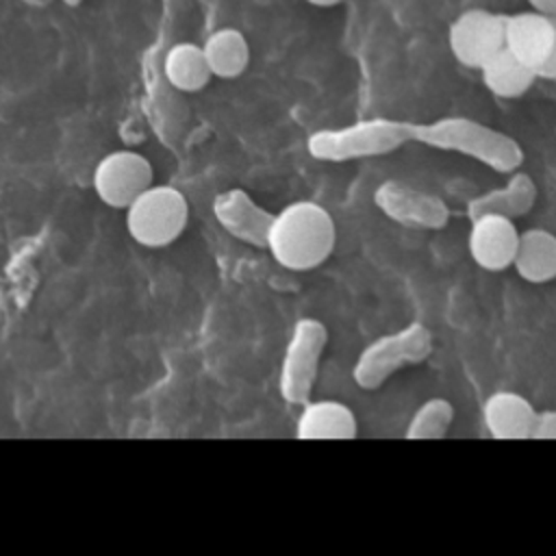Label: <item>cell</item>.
<instances>
[{
    "label": "cell",
    "instance_id": "2",
    "mask_svg": "<svg viewBox=\"0 0 556 556\" xmlns=\"http://www.w3.org/2000/svg\"><path fill=\"white\" fill-rule=\"evenodd\" d=\"M413 141L441 152L463 154L497 174H513L523 163V150L515 137L465 115L441 117L410 126Z\"/></svg>",
    "mask_w": 556,
    "mask_h": 556
},
{
    "label": "cell",
    "instance_id": "11",
    "mask_svg": "<svg viewBox=\"0 0 556 556\" xmlns=\"http://www.w3.org/2000/svg\"><path fill=\"white\" fill-rule=\"evenodd\" d=\"M519 230L513 219L502 215H480L471 219L467 250L473 263L486 271H504L513 267Z\"/></svg>",
    "mask_w": 556,
    "mask_h": 556
},
{
    "label": "cell",
    "instance_id": "15",
    "mask_svg": "<svg viewBox=\"0 0 556 556\" xmlns=\"http://www.w3.org/2000/svg\"><path fill=\"white\" fill-rule=\"evenodd\" d=\"M536 182L530 174L517 169L508 176L506 185L480 193L469 200L467 217L476 219L480 215H502L508 219L526 215L536 202Z\"/></svg>",
    "mask_w": 556,
    "mask_h": 556
},
{
    "label": "cell",
    "instance_id": "12",
    "mask_svg": "<svg viewBox=\"0 0 556 556\" xmlns=\"http://www.w3.org/2000/svg\"><path fill=\"white\" fill-rule=\"evenodd\" d=\"M556 43L554 17L536 11H519L506 15L504 48L523 65L539 72Z\"/></svg>",
    "mask_w": 556,
    "mask_h": 556
},
{
    "label": "cell",
    "instance_id": "20",
    "mask_svg": "<svg viewBox=\"0 0 556 556\" xmlns=\"http://www.w3.org/2000/svg\"><path fill=\"white\" fill-rule=\"evenodd\" d=\"M454 406L445 397H428L417 406L413 417L408 419V426L404 430V437L408 441H432L443 439L454 421Z\"/></svg>",
    "mask_w": 556,
    "mask_h": 556
},
{
    "label": "cell",
    "instance_id": "17",
    "mask_svg": "<svg viewBox=\"0 0 556 556\" xmlns=\"http://www.w3.org/2000/svg\"><path fill=\"white\" fill-rule=\"evenodd\" d=\"M204 59L215 78L235 80L250 63V43L245 35L232 26L215 28L202 43Z\"/></svg>",
    "mask_w": 556,
    "mask_h": 556
},
{
    "label": "cell",
    "instance_id": "14",
    "mask_svg": "<svg viewBox=\"0 0 556 556\" xmlns=\"http://www.w3.org/2000/svg\"><path fill=\"white\" fill-rule=\"evenodd\" d=\"M358 434V424L350 406L337 400H317L304 404L295 437L306 441H348Z\"/></svg>",
    "mask_w": 556,
    "mask_h": 556
},
{
    "label": "cell",
    "instance_id": "6",
    "mask_svg": "<svg viewBox=\"0 0 556 556\" xmlns=\"http://www.w3.org/2000/svg\"><path fill=\"white\" fill-rule=\"evenodd\" d=\"M326 343L328 330L324 321L302 317L293 324L278 376V389L285 402L308 404Z\"/></svg>",
    "mask_w": 556,
    "mask_h": 556
},
{
    "label": "cell",
    "instance_id": "4",
    "mask_svg": "<svg viewBox=\"0 0 556 556\" xmlns=\"http://www.w3.org/2000/svg\"><path fill=\"white\" fill-rule=\"evenodd\" d=\"M432 352V332L421 321H410L395 332L367 343L354 361L352 380L363 391L380 389L395 371L424 363Z\"/></svg>",
    "mask_w": 556,
    "mask_h": 556
},
{
    "label": "cell",
    "instance_id": "18",
    "mask_svg": "<svg viewBox=\"0 0 556 556\" xmlns=\"http://www.w3.org/2000/svg\"><path fill=\"white\" fill-rule=\"evenodd\" d=\"M163 76L180 93H195L213 78L202 46L193 41L172 43L163 56Z\"/></svg>",
    "mask_w": 556,
    "mask_h": 556
},
{
    "label": "cell",
    "instance_id": "24",
    "mask_svg": "<svg viewBox=\"0 0 556 556\" xmlns=\"http://www.w3.org/2000/svg\"><path fill=\"white\" fill-rule=\"evenodd\" d=\"M308 4H313V7H319V9H330V7H337V4H341L343 0H306Z\"/></svg>",
    "mask_w": 556,
    "mask_h": 556
},
{
    "label": "cell",
    "instance_id": "7",
    "mask_svg": "<svg viewBox=\"0 0 556 556\" xmlns=\"http://www.w3.org/2000/svg\"><path fill=\"white\" fill-rule=\"evenodd\" d=\"M152 163L135 150H113L104 154L91 174L98 200L111 208H128L146 189L152 187Z\"/></svg>",
    "mask_w": 556,
    "mask_h": 556
},
{
    "label": "cell",
    "instance_id": "19",
    "mask_svg": "<svg viewBox=\"0 0 556 556\" xmlns=\"http://www.w3.org/2000/svg\"><path fill=\"white\" fill-rule=\"evenodd\" d=\"M482 83L484 87L504 100H515L519 96H523L532 83L539 78L536 72L528 65H523L521 61H517L506 48L502 52H497L482 70Z\"/></svg>",
    "mask_w": 556,
    "mask_h": 556
},
{
    "label": "cell",
    "instance_id": "10",
    "mask_svg": "<svg viewBox=\"0 0 556 556\" xmlns=\"http://www.w3.org/2000/svg\"><path fill=\"white\" fill-rule=\"evenodd\" d=\"M215 222L237 241L265 250L274 213L261 206L245 189L232 187L213 198Z\"/></svg>",
    "mask_w": 556,
    "mask_h": 556
},
{
    "label": "cell",
    "instance_id": "16",
    "mask_svg": "<svg viewBox=\"0 0 556 556\" xmlns=\"http://www.w3.org/2000/svg\"><path fill=\"white\" fill-rule=\"evenodd\" d=\"M513 269L519 278L532 285H543L556 278V235L547 228H526L519 235Z\"/></svg>",
    "mask_w": 556,
    "mask_h": 556
},
{
    "label": "cell",
    "instance_id": "13",
    "mask_svg": "<svg viewBox=\"0 0 556 556\" xmlns=\"http://www.w3.org/2000/svg\"><path fill=\"white\" fill-rule=\"evenodd\" d=\"M536 408L517 391H495L482 402V426L497 441L532 439Z\"/></svg>",
    "mask_w": 556,
    "mask_h": 556
},
{
    "label": "cell",
    "instance_id": "22",
    "mask_svg": "<svg viewBox=\"0 0 556 556\" xmlns=\"http://www.w3.org/2000/svg\"><path fill=\"white\" fill-rule=\"evenodd\" d=\"M554 26H556V17H554ZM536 76L543 80H556V43H554V50H552L547 63L536 72Z\"/></svg>",
    "mask_w": 556,
    "mask_h": 556
},
{
    "label": "cell",
    "instance_id": "5",
    "mask_svg": "<svg viewBox=\"0 0 556 556\" xmlns=\"http://www.w3.org/2000/svg\"><path fill=\"white\" fill-rule=\"evenodd\" d=\"M187 222V198L172 185H152L124 211L130 239L152 250L174 243L185 232Z\"/></svg>",
    "mask_w": 556,
    "mask_h": 556
},
{
    "label": "cell",
    "instance_id": "9",
    "mask_svg": "<svg viewBox=\"0 0 556 556\" xmlns=\"http://www.w3.org/2000/svg\"><path fill=\"white\" fill-rule=\"evenodd\" d=\"M374 204L391 222L406 228L441 230L450 222L445 200L400 180L380 182L374 189Z\"/></svg>",
    "mask_w": 556,
    "mask_h": 556
},
{
    "label": "cell",
    "instance_id": "23",
    "mask_svg": "<svg viewBox=\"0 0 556 556\" xmlns=\"http://www.w3.org/2000/svg\"><path fill=\"white\" fill-rule=\"evenodd\" d=\"M532 11L543 13L547 17H556V0H528Z\"/></svg>",
    "mask_w": 556,
    "mask_h": 556
},
{
    "label": "cell",
    "instance_id": "8",
    "mask_svg": "<svg viewBox=\"0 0 556 556\" xmlns=\"http://www.w3.org/2000/svg\"><path fill=\"white\" fill-rule=\"evenodd\" d=\"M506 15L486 9L463 11L447 28V46L454 59L469 67L482 70L497 52L504 50Z\"/></svg>",
    "mask_w": 556,
    "mask_h": 556
},
{
    "label": "cell",
    "instance_id": "3",
    "mask_svg": "<svg viewBox=\"0 0 556 556\" xmlns=\"http://www.w3.org/2000/svg\"><path fill=\"white\" fill-rule=\"evenodd\" d=\"M410 126L413 122L404 119L367 117L345 126L319 128L308 135L306 152L313 159L328 163L382 156L395 152L406 141H413Z\"/></svg>",
    "mask_w": 556,
    "mask_h": 556
},
{
    "label": "cell",
    "instance_id": "1",
    "mask_svg": "<svg viewBox=\"0 0 556 556\" xmlns=\"http://www.w3.org/2000/svg\"><path fill=\"white\" fill-rule=\"evenodd\" d=\"M334 243L332 215L313 200H295L274 213L265 250L289 271H311L328 261Z\"/></svg>",
    "mask_w": 556,
    "mask_h": 556
},
{
    "label": "cell",
    "instance_id": "21",
    "mask_svg": "<svg viewBox=\"0 0 556 556\" xmlns=\"http://www.w3.org/2000/svg\"><path fill=\"white\" fill-rule=\"evenodd\" d=\"M534 441H556V410H539L534 430H532Z\"/></svg>",
    "mask_w": 556,
    "mask_h": 556
},
{
    "label": "cell",
    "instance_id": "25",
    "mask_svg": "<svg viewBox=\"0 0 556 556\" xmlns=\"http://www.w3.org/2000/svg\"><path fill=\"white\" fill-rule=\"evenodd\" d=\"M63 4H67V7H78L83 0H61Z\"/></svg>",
    "mask_w": 556,
    "mask_h": 556
}]
</instances>
